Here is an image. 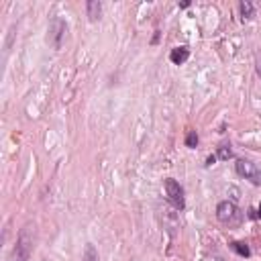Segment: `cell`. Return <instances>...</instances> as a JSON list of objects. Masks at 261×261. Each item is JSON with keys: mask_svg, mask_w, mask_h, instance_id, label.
I'll return each instance as SVG.
<instances>
[{"mask_svg": "<svg viewBox=\"0 0 261 261\" xmlns=\"http://www.w3.org/2000/svg\"><path fill=\"white\" fill-rule=\"evenodd\" d=\"M35 239H37V231L33 223H27L20 229L18 237H16V245L12 251V261H29L33 247H35Z\"/></svg>", "mask_w": 261, "mask_h": 261, "instance_id": "6da1fadb", "label": "cell"}, {"mask_svg": "<svg viewBox=\"0 0 261 261\" xmlns=\"http://www.w3.org/2000/svg\"><path fill=\"white\" fill-rule=\"evenodd\" d=\"M165 186V194H167V200L171 202L173 208L178 210H184L186 208V196H184V188L180 186V182H176L173 178H167L163 182Z\"/></svg>", "mask_w": 261, "mask_h": 261, "instance_id": "7a4b0ae2", "label": "cell"}, {"mask_svg": "<svg viewBox=\"0 0 261 261\" xmlns=\"http://www.w3.org/2000/svg\"><path fill=\"white\" fill-rule=\"evenodd\" d=\"M235 169H237L239 176L249 180L253 186H261V169L253 161H249V159H237Z\"/></svg>", "mask_w": 261, "mask_h": 261, "instance_id": "3957f363", "label": "cell"}, {"mask_svg": "<svg viewBox=\"0 0 261 261\" xmlns=\"http://www.w3.org/2000/svg\"><path fill=\"white\" fill-rule=\"evenodd\" d=\"M216 219L225 225H233V223H239L241 221V210L237 208L235 202L231 200H223L219 206H216Z\"/></svg>", "mask_w": 261, "mask_h": 261, "instance_id": "277c9868", "label": "cell"}, {"mask_svg": "<svg viewBox=\"0 0 261 261\" xmlns=\"http://www.w3.org/2000/svg\"><path fill=\"white\" fill-rule=\"evenodd\" d=\"M65 33H68V23H65L61 16H55L49 23V35H47V41L53 45V49H61Z\"/></svg>", "mask_w": 261, "mask_h": 261, "instance_id": "5b68a950", "label": "cell"}, {"mask_svg": "<svg viewBox=\"0 0 261 261\" xmlns=\"http://www.w3.org/2000/svg\"><path fill=\"white\" fill-rule=\"evenodd\" d=\"M188 57H190V49H188L186 45L171 49V53H169V61H171L173 65H182V63H186Z\"/></svg>", "mask_w": 261, "mask_h": 261, "instance_id": "8992f818", "label": "cell"}, {"mask_svg": "<svg viewBox=\"0 0 261 261\" xmlns=\"http://www.w3.org/2000/svg\"><path fill=\"white\" fill-rule=\"evenodd\" d=\"M86 14H88L90 20H98L100 14H102V2H98V0H90V2H86Z\"/></svg>", "mask_w": 261, "mask_h": 261, "instance_id": "52a82bcc", "label": "cell"}, {"mask_svg": "<svg viewBox=\"0 0 261 261\" xmlns=\"http://www.w3.org/2000/svg\"><path fill=\"white\" fill-rule=\"evenodd\" d=\"M231 249H233L237 255H241V257H249V255H251L249 245L243 243V241H233V243H231Z\"/></svg>", "mask_w": 261, "mask_h": 261, "instance_id": "ba28073f", "label": "cell"}, {"mask_svg": "<svg viewBox=\"0 0 261 261\" xmlns=\"http://www.w3.org/2000/svg\"><path fill=\"white\" fill-rule=\"evenodd\" d=\"M239 10H241V16L243 18H253V14H255V6H253V2H249V0H243L241 4H239Z\"/></svg>", "mask_w": 261, "mask_h": 261, "instance_id": "9c48e42d", "label": "cell"}, {"mask_svg": "<svg viewBox=\"0 0 261 261\" xmlns=\"http://www.w3.org/2000/svg\"><path fill=\"white\" fill-rule=\"evenodd\" d=\"M82 261H100V257H98V251H96V247H94L92 243H88V245H86V249H84V255H82Z\"/></svg>", "mask_w": 261, "mask_h": 261, "instance_id": "30bf717a", "label": "cell"}, {"mask_svg": "<svg viewBox=\"0 0 261 261\" xmlns=\"http://www.w3.org/2000/svg\"><path fill=\"white\" fill-rule=\"evenodd\" d=\"M216 157H219V159H231V157H233L231 145H221V147H219V153H216Z\"/></svg>", "mask_w": 261, "mask_h": 261, "instance_id": "8fae6325", "label": "cell"}, {"mask_svg": "<svg viewBox=\"0 0 261 261\" xmlns=\"http://www.w3.org/2000/svg\"><path fill=\"white\" fill-rule=\"evenodd\" d=\"M196 145H198V133H196V130H190V133L186 135V147L196 149Z\"/></svg>", "mask_w": 261, "mask_h": 261, "instance_id": "7c38bea8", "label": "cell"}, {"mask_svg": "<svg viewBox=\"0 0 261 261\" xmlns=\"http://www.w3.org/2000/svg\"><path fill=\"white\" fill-rule=\"evenodd\" d=\"M255 70H257V76L261 78V51H259L257 57H255Z\"/></svg>", "mask_w": 261, "mask_h": 261, "instance_id": "4fadbf2b", "label": "cell"}, {"mask_svg": "<svg viewBox=\"0 0 261 261\" xmlns=\"http://www.w3.org/2000/svg\"><path fill=\"white\" fill-rule=\"evenodd\" d=\"M216 159H219V157H216V155H210V157L206 159V165H212V163H214Z\"/></svg>", "mask_w": 261, "mask_h": 261, "instance_id": "5bb4252c", "label": "cell"}, {"mask_svg": "<svg viewBox=\"0 0 261 261\" xmlns=\"http://www.w3.org/2000/svg\"><path fill=\"white\" fill-rule=\"evenodd\" d=\"M257 216H259V219H261V204H259V208H257Z\"/></svg>", "mask_w": 261, "mask_h": 261, "instance_id": "9a60e30c", "label": "cell"}]
</instances>
